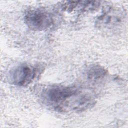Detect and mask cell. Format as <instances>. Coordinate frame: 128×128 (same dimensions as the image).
Returning <instances> with one entry per match:
<instances>
[{"label":"cell","mask_w":128,"mask_h":128,"mask_svg":"<svg viewBox=\"0 0 128 128\" xmlns=\"http://www.w3.org/2000/svg\"><path fill=\"white\" fill-rule=\"evenodd\" d=\"M44 100L61 112H79L90 108L95 103L92 92L76 86L53 85L44 92Z\"/></svg>","instance_id":"6da1fadb"},{"label":"cell","mask_w":128,"mask_h":128,"mask_svg":"<svg viewBox=\"0 0 128 128\" xmlns=\"http://www.w3.org/2000/svg\"><path fill=\"white\" fill-rule=\"evenodd\" d=\"M24 20L29 28L39 31L50 28L54 22L52 14L40 8L30 10L26 12Z\"/></svg>","instance_id":"7a4b0ae2"},{"label":"cell","mask_w":128,"mask_h":128,"mask_svg":"<svg viewBox=\"0 0 128 128\" xmlns=\"http://www.w3.org/2000/svg\"><path fill=\"white\" fill-rule=\"evenodd\" d=\"M37 74L36 68L26 64H22L13 68L10 72V80L13 84L26 86L30 84Z\"/></svg>","instance_id":"3957f363"},{"label":"cell","mask_w":128,"mask_h":128,"mask_svg":"<svg viewBox=\"0 0 128 128\" xmlns=\"http://www.w3.org/2000/svg\"><path fill=\"white\" fill-rule=\"evenodd\" d=\"M124 19L122 12L116 8H110L102 13L97 18L96 24L101 28H110L116 27Z\"/></svg>","instance_id":"277c9868"},{"label":"cell","mask_w":128,"mask_h":128,"mask_svg":"<svg viewBox=\"0 0 128 128\" xmlns=\"http://www.w3.org/2000/svg\"><path fill=\"white\" fill-rule=\"evenodd\" d=\"M106 74L107 71L106 69L99 65H94L87 71L88 78L92 82L100 81L104 78Z\"/></svg>","instance_id":"5b68a950"}]
</instances>
